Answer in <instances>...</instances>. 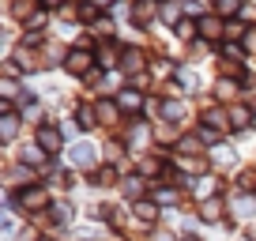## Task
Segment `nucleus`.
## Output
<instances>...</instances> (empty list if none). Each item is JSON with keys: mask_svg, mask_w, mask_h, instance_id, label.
Wrapping results in <instances>:
<instances>
[{"mask_svg": "<svg viewBox=\"0 0 256 241\" xmlns=\"http://www.w3.org/2000/svg\"><path fill=\"white\" fill-rule=\"evenodd\" d=\"M215 215H218V204H215V200L204 204V218H215Z\"/></svg>", "mask_w": 256, "mask_h": 241, "instance_id": "nucleus-2", "label": "nucleus"}, {"mask_svg": "<svg viewBox=\"0 0 256 241\" xmlns=\"http://www.w3.org/2000/svg\"><path fill=\"white\" fill-rule=\"evenodd\" d=\"M184 241H196V238H184Z\"/></svg>", "mask_w": 256, "mask_h": 241, "instance_id": "nucleus-4", "label": "nucleus"}, {"mask_svg": "<svg viewBox=\"0 0 256 241\" xmlns=\"http://www.w3.org/2000/svg\"><path fill=\"white\" fill-rule=\"evenodd\" d=\"M76 162H83V166L94 162V151H90V147H80V151H76Z\"/></svg>", "mask_w": 256, "mask_h": 241, "instance_id": "nucleus-1", "label": "nucleus"}, {"mask_svg": "<svg viewBox=\"0 0 256 241\" xmlns=\"http://www.w3.org/2000/svg\"><path fill=\"white\" fill-rule=\"evenodd\" d=\"M72 68H76V72H80V68H87V56L76 53V56H72Z\"/></svg>", "mask_w": 256, "mask_h": 241, "instance_id": "nucleus-3", "label": "nucleus"}]
</instances>
